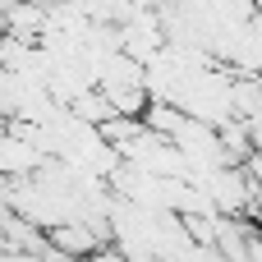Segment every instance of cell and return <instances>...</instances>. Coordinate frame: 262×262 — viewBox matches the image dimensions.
Returning a JSON list of instances; mask_svg holds the SVG:
<instances>
[]
</instances>
